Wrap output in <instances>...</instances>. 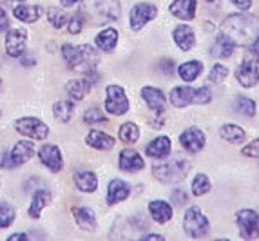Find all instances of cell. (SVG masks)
Segmentation results:
<instances>
[{"mask_svg":"<svg viewBox=\"0 0 259 241\" xmlns=\"http://www.w3.org/2000/svg\"><path fill=\"white\" fill-rule=\"evenodd\" d=\"M221 34L234 46H252L259 36V17L255 15H229L221 22Z\"/></svg>","mask_w":259,"mask_h":241,"instance_id":"cell-1","label":"cell"},{"mask_svg":"<svg viewBox=\"0 0 259 241\" xmlns=\"http://www.w3.org/2000/svg\"><path fill=\"white\" fill-rule=\"evenodd\" d=\"M120 11V0H82L80 15H83V20L93 24H105L118 20Z\"/></svg>","mask_w":259,"mask_h":241,"instance_id":"cell-2","label":"cell"},{"mask_svg":"<svg viewBox=\"0 0 259 241\" xmlns=\"http://www.w3.org/2000/svg\"><path fill=\"white\" fill-rule=\"evenodd\" d=\"M62 56H64V60L67 62L69 67L83 69V73L89 71V69H95V65L100 60L98 51L95 48H91L89 44H83V46L64 44L62 46Z\"/></svg>","mask_w":259,"mask_h":241,"instance_id":"cell-3","label":"cell"},{"mask_svg":"<svg viewBox=\"0 0 259 241\" xmlns=\"http://www.w3.org/2000/svg\"><path fill=\"white\" fill-rule=\"evenodd\" d=\"M190 171V164L183 158L161 159L152 165V174L161 183H178L185 180L187 172Z\"/></svg>","mask_w":259,"mask_h":241,"instance_id":"cell-4","label":"cell"},{"mask_svg":"<svg viewBox=\"0 0 259 241\" xmlns=\"http://www.w3.org/2000/svg\"><path fill=\"white\" fill-rule=\"evenodd\" d=\"M212 100V93L208 87H199V89H192V87L185 86H176L170 91V103L174 107H187L190 103H198V105H203Z\"/></svg>","mask_w":259,"mask_h":241,"instance_id":"cell-5","label":"cell"},{"mask_svg":"<svg viewBox=\"0 0 259 241\" xmlns=\"http://www.w3.org/2000/svg\"><path fill=\"white\" fill-rule=\"evenodd\" d=\"M183 230L189 237H205L210 230V223H208V218L199 211V207L192 205L185 211V218H183Z\"/></svg>","mask_w":259,"mask_h":241,"instance_id":"cell-6","label":"cell"},{"mask_svg":"<svg viewBox=\"0 0 259 241\" xmlns=\"http://www.w3.org/2000/svg\"><path fill=\"white\" fill-rule=\"evenodd\" d=\"M236 78L246 89H252L259 84V58L254 51L243 56V62L236 69Z\"/></svg>","mask_w":259,"mask_h":241,"instance_id":"cell-7","label":"cell"},{"mask_svg":"<svg viewBox=\"0 0 259 241\" xmlns=\"http://www.w3.org/2000/svg\"><path fill=\"white\" fill-rule=\"evenodd\" d=\"M105 111L112 116H121L129 111V100L123 87L109 86L105 89Z\"/></svg>","mask_w":259,"mask_h":241,"instance_id":"cell-8","label":"cell"},{"mask_svg":"<svg viewBox=\"0 0 259 241\" xmlns=\"http://www.w3.org/2000/svg\"><path fill=\"white\" fill-rule=\"evenodd\" d=\"M236 223L239 227L243 239H257L259 237V214L252 209H241L236 212Z\"/></svg>","mask_w":259,"mask_h":241,"instance_id":"cell-9","label":"cell"},{"mask_svg":"<svg viewBox=\"0 0 259 241\" xmlns=\"http://www.w3.org/2000/svg\"><path fill=\"white\" fill-rule=\"evenodd\" d=\"M15 129L22 136L31 138V140H46L49 134V127L42 120L35 116H24L15 122Z\"/></svg>","mask_w":259,"mask_h":241,"instance_id":"cell-10","label":"cell"},{"mask_svg":"<svg viewBox=\"0 0 259 241\" xmlns=\"http://www.w3.org/2000/svg\"><path fill=\"white\" fill-rule=\"evenodd\" d=\"M156 15H158V9L156 6L152 4H136L133 9H131V17H129V22H131V29L133 31H140L143 29V26H147L149 22L154 20Z\"/></svg>","mask_w":259,"mask_h":241,"instance_id":"cell-11","label":"cell"},{"mask_svg":"<svg viewBox=\"0 0 259 241\" xmlns=\"http://www.w3.org/2000/svg\"><path fill=\"white\" fill-rule=\"evenodd\" d=\"M26 42H27V31L24 27H13L6 34V51L9 56L18 58L26 51Z\"/></svg>","mask_w":259,"mask_h":241,"instance_id":"cell-12","label":"cell"},{"mask_svg":"<svg viewBox=\"0 0 259 241\" xmlns=\"http://www.w3.org/2000/svg\"><path fill=\"white\" fill-rule=\"evenodd\" d=\"M38 158L42 162V165H46L53 172H60L62 167H64V158H62L60 147L55 145V143H46V145L40 147Z\"/></svg>","mask_w":259,"mask_h":241,"instance_id":"cell-13","label":"cell"},{"mask_svg":"<svg viewBox=\"0 0 259 241\" xmlns=\"http://www.w3.org/2000/svg\"><path fill=\"white\" fill-rule=\"evenodd\" d=\"M205 142H207V138H205L203 131L199 127H189L180 134V143L183 145L185 151L192 152V154L201 151L205 147Z\"/></svg>","mask_w":259,"mask_h":241,"instance_id":"cell-14","label":"cell"},{"mask_svg":"<svg viewBox=\"0 0 259 241\" xmlns=\"http://www.w3.org/2000/svg\"><path fill=\"white\" fill-rule=\"evenodd\" d=\"M118 165L123 172H138L145 167V162L134 149H123L118 158Z\"/></svg>","mask_w":259,"mask_h":241,"instance_id":"cell-15","label":"cell"},{"mask_svg":"<svg viewBox=\"0 0 259 241\" xmlns=\"http://www.w3.org/2000/svg\"><path fill=\"white\" fill-rule=\"evenodd\" d=\"M74 221L83 232H95L96 230V214L89 207H74L73 209Z\"/></svg>","mask_w":259,"mask_h":241,"instance_id":"cell-16","label":"cell"},{"mask_svg":"<svg viewBox=\"0 0 259 241\" xmlns=\"http://www.w3.org/2000/svg\"><path fill=\"white\" fill-rule=\"evenodd\" d=\"M33 154H35V145L31 142H27V140H22V142H17L13 145V149L9 152V158H11L13 165L17 167V165L27 164L33 158Z\"/></svg>","mask_w":259,"mask_h":241,"instance_id":"cell-17","label":"cell"},{"mask_svg":"<svg viewBox=\"0 0 259 241\" xmlns=\"http://www.w3.org/2000/svg\"><path fill=\"white\" fill-rule=\"evenodd\" d=\"M196 8H198V0H174L168 6L170 15L182 20H192L196 17Z\"/></svg>","mask_w":259,"mask_h":241,"instance_id":"cell-18","label":"cell"},{"mask_svg":"<svg viewBox=\"0 0 259 241\" xmlns=\"http://www.w3.org/2000/svg\"><path fill=\"white\" fill-rule=\"evenodd\" d=\"M85 143L89 147H93V149H96V151H111L112 147H114V143H116V140L112 136H109L107 133H104V131L93 129L85 136Z\"/></svg>","mask_w":259,"mask_h":241,"instance_id":"cell-19","label":"cell"},{"mask_svg":"<svg viewBox=\"0 0 259 241\" xmlns=\"http://www.w3.org/2000/svg\"><path fill=\"white\" fill-rule=\"evenodd\" d=\"M142 96L143 100L147 102V107L154 112H163L165 109V95L163 91L158 89V87L152 86H145L142 89Z\"/></svg>","mask_w":259,"mask_h":241,"instance_id":"cell-20","label":"cell"},{"mask_svg":"<svg viewBox=\"0 0 259 241\" xmlns=\"http://www.w3.org/2000/svg\"><path fill=\"white\" fill-rule=\"evenodd\" d=\"M131 187L123 180H112L107 187V205H116L129 198Z\"/></svg>","mask_w":259,"mask_h":241,"instance_id":"cell-21","label":"cell"},{"mask_svg":"<svg viewBox=\"0 0 259 241\" xmlns=\"http://www.w3.org/2000/svg\"><path fill=\"white\" fill-rule=\"evenodd\" d=\"M172 38L182 51H190L196 44V34L189 26H176L172 31Z\"/></svg>","mask_w":259,"mask_h":241,"instance_id":"cell-22","label":"cell"},{"mask_svg":"<svg viewBox=\"0 0 259 241\" xmlns=\"http://www.w3.org/2000/svg\"><path fill=\"white\" fill-rule=\"evenodd\" d=\"M149 214L156 223H167L172 218V207L161 199H152L149 203Z\"/></svg>","mask_w":259,"mask_h":241,"instance_id":"cell-23","label":"cell"},{"mask_svg":"<svg viewBox=\"0 0 259 241\" xmlns=\"http://www.w3.org/2000/svg\"><path fill=\"white\" fill-rule=\"evenodd\" d=\"M51 203V194L46 189H36L33 198H31V205H29V216L33 220H38L42 211Z\"/></svg>","mask_w":259,"mask_h":241,"instance_id":"cell-24","label":"cell"},{"mask_svg":"<svg viewBox=\"0 0 259 241\" xmlns=\"http://www.w3.org/2000/svg\"><path fill=\"white\" fill-rule=\"evenodd\" d=\"M95 44L98 46L100 51H104V53L114 51V48H116V44H118V31L114 29V27H105L104 31H100V33L96 34Z\"/></svg>","mask_w":259,"mask_h":241,"instance_id":"cell-25","label":"cell"},{"mask_svg":"<svg viewBox=\"0 0 259 241\" xmlns=\"http://www.w3.org/2000/svg\"><path fill=\"white\" fill-rule=\"evenodd\" d=\"M15 18H18L20 22H26V24H33L44 15V9L40 6H26V4H18L13 8Z\"/></svg>","mask_w":259,"mask_h":241,"instance_id":"cell-26","label":"cell"},{"mask_svg":"<svg viewBox=\"0 0 259 241\" xmlns=\"http://www.w3.org/2000/svg\"><path fill=\"white\" fill-rule=\"evenodd\" d=\"M145 152L151 158H165V156L170 154V140L168 136H158L154 138L151 143L145 145Z\"/></svg>","mask_w":259,"mask_h":241,"instance_id":"cell-27","label":"cell"},{"mask_svg":"<svg viewBox=\"0 0 259 241\" xmlns=\"http://www.w3.org/2000/svg\"><path fill=\"white\" fill-rule=\"evenodd\" d=\"M74 185L82 192H95L98 187V178L93 171H78L74 172Z\"/></svg>","mask_w":259,"mask_h":241,"instance_id":"cell-28","label":"cell"},{"mask_svg":"<svg viewBox=\"0 0 259 241\" xmlns=\"http://www.w3.org/2000/svg\"><path fill=\"white\" fill-rule=\"evenodd\" d=\"M201 73H203V62L199 60L185 62V64H182L178 67V74H180V78H182L183 82H194Z\"/></svg>","mask_w":259,"mask_h":241,"instance_id":"cell-29","label":"cell"},{"mask_svg":"<svg viewBox=\"0 0 259 241\" xmlns=\"http://www.w3.org/2000/svg\"><path fill=\"white\" fill-rule=\"evenodd\" d=\"M234 49H236V46H234L227 36L220 34L216 38V42L212 44L210 55L214 56V58H230V56L234 55Z\"/></svg>","mask_w":259,"mask_h":241,"instance_id":"cell-30","label":"cell"},{"mask_svg":"<svg viewBox=\"0 0 259 241\" xmlns=\"http://www.w3.org/2000/svg\"><path fill=\"white\" fill-rule=\"evenodd\" d=\"M67 95L71 96V100L73 102H80V100L85 98V95L89 93V89H91V86L87 84L85 78H74V80H71V82H67Z\"/></svg>","mask_w":259,"mask_h":241,"instance_id":"cell-31","label":"cell"},{"mask_svg":"<svg viewBox=\"0 0 259 241\" xmlns=\"http://www.w3.org/2000/svg\"><path fill=\"white\" fill-rule=\"evenodd\" d=\"M220 134L223 140H227L229 143H243L246 138V133L243 131V127L236 124H225L221 125Z\"/></svg>","mask_w":259,"mask_h":241,"instance_id":"cell-32","label":"cell"},{"mask_svg":"<svg viewBox=\"0 0 259 241\" xmlns=\"http://www.w3.org/2000/svg\"><path fill=\"white\" fill-rule=\"evenodd\" d=\"M73 112H74L73 100H58V102H55V105H53V114H55L56 120L62 122V124H67V122L71 120V116H73Z\"/></svg>","mask_w":259,"mask_h":241,"instance_id":"cell-33","label":"cell"},{"mask_svg":"<svg viewBox=\"0 0 259 241\" xmlns=\"http://www.w3.org/2000/svg\"><path fill=\"white\" fill-rule=\"evenodd\" d=\"M234 111L239 112L241 116L252 118V116H255V102L250 98H246V96L239 95L234 98Z\"/></svg>","mask_w":259,"mask_h":241,"instance_id":"cell-34","label":"cell"},{"mask_svg":"<svg viewBox=\"0 0 259 241\" xmlns=\"http://www.w3.org/2000/svg\"><path fill=\"white\" fill-rule=\"evenodd\" d=\"M120 140L125 143H136L140 140V129L138 125L133 122H125L120 127Z\"/></svg>","mask_w":259,"mask_h":241,"instance_id":"cell-35","label":"cell"},{"mask_svg":"<svg viewBox=\"0 0 259 241\" xmlns=\"http://www.w3.org/2000/svg\"><path fill=\"white\" fill-rule=\"evenodd\" d=\"M208 190H210V180H208L207 174H203V172L196 174L194 180H192V194L194 196H203Z\"/></svg>","mask_w":259,"mask_h":241,"instance_id":"cell-36","label":"cell"},{"mask_svg":"<svg viewBox=\"0 0 259 241\" xmlns=\"http://www.w3.org/2000/svg\"><path fill=\"white\" fill-rule=\"evenodd\" d=\"M15 209L8 203H0V228H8L11 227V223L15 221Z\"/></svg>","mask_w":259,"mask_h":241,"instance_id":"cell-37","label":"cell"},{"mask_svg":"<svg viewBox=\"0 0 259 241\" xmlns=\"http://www.w3.org/2000/svg\"><path fill=\"white\" fill-rule=\"evenodd\" d=\"M48 20L51 22L53 27H56V29H62V27L65 26V22H67V17H65V13H64V11H60V9L51 8L48 11Z\"/></svg>","mask_w":259,"mask_h":241,"instance_id":"cell-38","label":"cell"},{"mask_svg":"<svg viewBox=\"0 0 259 241\" xmlns=\"http://www.w3.org/2000/svg\"><path fill=\"white\" fill-rule=\"evenodd\" d=\"M227 76H229V69L225 67L223 64H216L212 67L210 74H208V80H210L212 84H221Z\"/></svg>","mask_w":259,"mask_h":241,"instance_id":"cell-39","label":"cell"},{"mask_svg":"<svg viewBox=\"0 0 259 241\" xmlns=\"http://www.w3.org/2000/svg\"><path fill=\"white\" fill-rule=\"evenodd\" d=\"M83 120L87 122V124H102V122H105V116H104V111L98 107H89L85 111V116H83Z\"/></svg>","mask_w":259,"mask_h":241,"instance_id":"cell-40","label":"cell"},{"mask_svg":"<svg viewBox=\"0 0 259 241\" xmlns=\"http://www.w3.org/2000/svg\"><path fill=\"white\" fill-rule=\"evenodd\" d=\"M243 154L248 156V158H255L259 159V138L257 140H254V142H250L248 145L243 147Z\"/></svg>","mask_w":259,"mask_h":241,"instance_id":"cell-41","label":"cell"},{"mask_svg":"<svg viewBox=\"0 0 259 241\" xmlns=\"http://www.w3.org/2000/svg\"><path fill=\"white\" fill-rule=\"evenodd\" d=\"M82 26H83V17L78 13L76 17L69 20V24H67V29H69L71 34H78L80 31H82Z\"/></svg>","mask_w":259,"mask_h":241,"instance_id":"cell-42","label":"cell"},{"mask_svg":"<svg viewBox=\"0 0 259 241\" xmlns=\"http://www.w3.org/2000/svg\"><path fill=\"white\" fill-rule=\"evenodd\" d=\"M172 202L176 203V205H183V203H187V199H189V196H187V192L183 189H176L172 192Z\"/></svg>","mask_w":259,"mask_h":241,"instance_id":"cell-43","label":"cell"},{"mask_svg":"<svg viewBox=\"0 0 259 241\" xmlns=\"http://www.w3.org/2000/svg\"><path fill=\"white\" fill-rule=\"evenodd\" d=\"M160 69H161V73L172 74L174 73V62L170 60V58H163V60L160 62Z\"/></svg>","mask_w":259,"mask_h":241,"instance_id":"cell-44","label":"cell"},{"mask_svg":"<svg viewBox=\"0 0 259 241\" xmlns=\"http://www.w3.org/2000/svg\"><path fill=\"white\" fill-rule=\"evenodd\" d=\"M8 27H9V18H8V15H6L4 9L0 8V33L6 31Z\"/></svg>","mask_w":259,"mask_h":241,"instance_id":"cell-45","label":"cell"},{"mask_svg":"<svg viewBox=\"0 0 259 241\" xmlns=\"http://www.w3.org/2000/svg\"><path fill=\"white\" fill-rule=\"evenodd\" d=\"M0 167H4V169H13V162H11V158H9V152H4L2 154V158H0Z\"/></svg>","mask_w":259,"mask_h":241,"instance_id":"cell-46","label":"cell"},{"mask_svg":"<svg viewBox=\"0 0 259 241\" xmlns=\"http://www.w3.org/2000/svg\"><path fill=\"white\" fill-rule=\"evenodd\" d=\"M234 6H238L239 9H248L252 6V0H232Z\"/></svg>","mask_w":259,"mask_h":241,"instance_id":"cell-47","label":"cell"},{"mask_svg":"<svg viewBox=\"0 0 259 241\" xmlns=\"http://www.w3.org/2000/svg\"><path fill=\"white\" fill-rule=\"evenodd\" d=\"M8 239L9 241H27L29 239V236H27V234H11Z\"/></svg>","mask_w":259,"mask_h":241,"instance_id":"cell-48","label":"cell"},{"mask_svg":"<svg viewBox=\"0 0 259 241\" xmlns=\"http://www.w3.org/2000/svg\"><path fill=\"white\" fill-rule=\"evenodd\" d=\"M35 64H36V60L31 55H26L24 58H22V65H26V67H29V65H35Z\"/></svg>","mask_w":259,"mask_h":241,"instance_id":"cell-49","label":"cell"},{"mask_svg":"<svg viewBox=\"0 0 259 241\" xmlns=\"http://www.w3.org/2000/svg\"><path fill=\"white\" fill-rule=\"evenodd\" d=\"M142 239H163V236L161 234H145Z\"/></svg>","mask_w":259,"mask_h":241,"instance_id":"cell-50","label":"cell"},{"mask_svg":"<svg viewBox=\"0 0 259 241\" xmlns=\"http://www.w3.org/2000/svg\"><path fill=\"white\" fill-rule=\"evenodd\" d=\"M76 2H78V0H60V4L65 6V8H71V6H74Z\"/></svg>","mask_w":259,"mask_h":241,"instance_id":"cell-51","label":"cell"},{"mask_svg":"<svg viewBox=\"0 0 259 241\" xmlns=\"http://www.w3.org/2000/svg\"><path fill=\"white\" fill-rule=\"evenodd\" d=\"M252 51H254L255 55L259 56V36H257V38H255V42L252 44Z\"/></svg>","mask_w":259,"mask_h":241,"instance_id":"cell-52","label":"cell"},{"mask_svg":"<svg viewBox=\"0 0 259 241\" xmlns=\"http://www.w3.org/2000/svg\"><path fill=\"white\" fill-rule=\"evenodd\" d=\"M208 4H216V2H220V0H207Z\"/></svg>","mask_w":259,"mask_h":241,"instance_id":"cell-53","label":"cell"},{"mask_svg":"<svg viewBox=\"0 0 259 241\" xmlns=\"http://www.w3.org/2000/svg\"><path fill=\"white\" fill-rule=\"evenodd\" d=\"M0 89H2V80H0Z\"/></svg>","mask_w":259,"mask_h":241,"instance_id":"cell-54","label":"cell"},{"mask_svg":"<svg viewBox=\"0 0 259 241\" xmlns=\"http://www.w3.org/2000/svg\"><path fill=\"white\" fill-rule=\"evenodd\" d=\"M18 2H24V0H18Z\"/></svg>","mask_w":259,"mask_h":241,"instance_id":"cell-55","label":"cell"},{"mask_svg":"<svg viewBox=\"0 0 259 241\" xmlns=\"http://www.w3.org/2000/svg\"><path fill=\"white\" fill-rule=\"evenodd\" d=\"M0 181H2V178H0Z\"/></svg>","mask_w":259,"mask_h":241,"instance_id":"cell-56","label":"cell"},{"mask_svg":"<svg viewBox=\"0 0 259 241\" xmlns=\"http://www.w3.org/2000/svg\"><path fill=\"white\" fill-rule=\"evenodd\" d=\"M0 114H2V112H0Z\"/></svg>","mask_w":259,"mask_h":241,"instance_id":"cell-57","label":"cell"}]
</instances>
